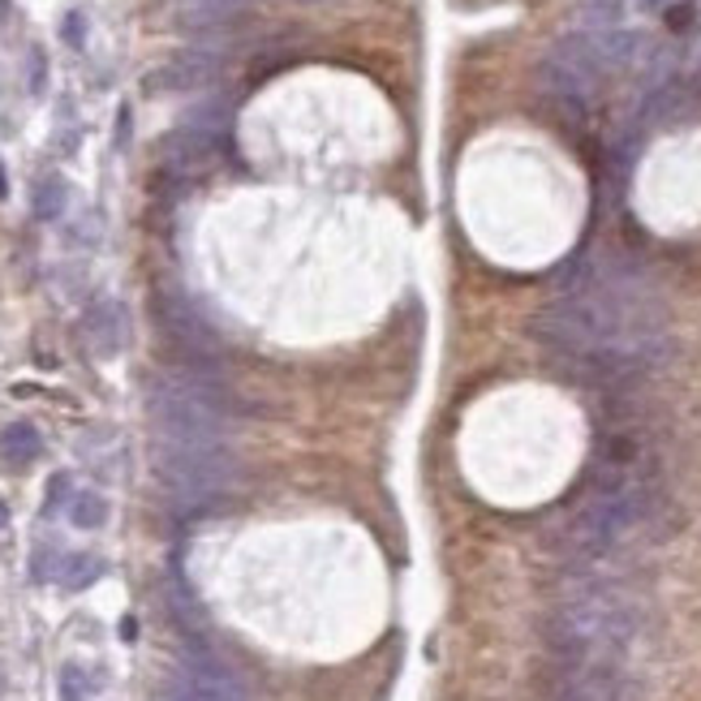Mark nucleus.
<instances>
[{"mask_svg": "<svg viewBox=\"0 0 701 701\" xmlns=\"http://www.w3.org/2000/svg\"><path fill=\"white\" fill-rule=\"evenodd\" d=\"M538 336L572 361L620 370L654 349L658 314L637 276L620 267H594L543 310Z\"/></svg>", "mask_w": 701, "mask_h": 701, "instance_id": "f257e3e1", "label": "nucleus"}, {"mask_svg": "<svg viewBox=\"0 0 701 701\" xmlns=\"http://www.w3.org/2000/svg\"><path fill=\"white\" fill-rule=\"evenodd\" d=\"M607 74H615V69L607 65L602 44L590 35V31H577V35H564V40L543 56L538 82H543L547 100L559 103L564 112L586 116V108L594 103Z\"/></svg>", "mask_w": 701, "mask_h": 701, "instance_id": "f03ea898", "label": "nucleus"}, {"mask_svg": "<svg viewBox=\"0 0 701 701\" xmlns=\"http://www.w3.org/2000/svg\"><path fill=\"white\" fill-rule=\"evenodd\" d=\"M168 689H177L186 701H251L242 676L220 654L202 650V646H186L181 667H177Z\"/></svg>", "mask_w": 701, "mask_h": 701, "instance_id": "7ed1b4c3", "label": "nucleus"}, {"mask_svg": "<svg viewBox=\"0 0 701 701\" xmlns=\"http://www.w3.org/2000/svg\"><path fill=\"white\" fill-rule=\"evenodd\" d=\"M220 134H211V130H199V125H177L164 143H159V164H164V173L168 177H177V181H190V177H199L207 173L215 159H220Z\"/></svg>", "mask_w": 701, "mask_h": 701, "instance_id": "20e7f679", "label": "nucleus"}, {"mask_svg": "<svg viewBox=\"0 0 701 701\" xmlns=\"http://www.w3.org/2000/svg\"><path fill=\"white\" fill-rule=\"evenodd\" d=\"M220 78V56L215 52H177L159 69L147 74V96H168V91H202Z\"/></svg>", "mask_w": 701, "mask_h": 701, "instance_id": "39448f33", "label": "nucleus"}, {"mask_svg": "<svg viewBox=\"0 0 701 701\" xmlns=\"http://www.w3.org/2000/svg\"><path fill=\"white\" fill-rule=\"evenodd\" d=\"M87 341L100 357H116L125 349V332H130V319H125V305L121 301H96L87 310Z\"/></svg>", "mask_w": 701, "mask_h": 701, "instance_id": "423d86ee", "label": "nucleus"}, {"mask_svg": "<svg viewBox=\"0 0 701 701\" xmlns=\"http://www.w3.org/2000/svg\"><path fill=\"white\" fill-rule=\"evenodd\" d=\"M44 456V435L31 422H13L0 431V465L9 469H31Z\"/></svg>", "mask_w": 701, "mask_h": 701, "instance_id": "0eeeda50", "label": "nucleus"}, {"mask_svg": "<svg viewBox=\"0 0 701 701\" xmlns=\"http://www.w3.org/2000/svg\"><path fill=\"white\" fill-rule=\"evenodd\" d=\"M65 202H69V186H65V177H44L40 186H35V199H31V207H35V220H44V224H52V220H60L65 215Z\"/></svg>", "mask_w": 701, "mask_h": 701, "instance_id": "6e6552de", "label": "nucleus"}, {"mask_svg": "<svg viewBox=\"0 0 701 701\" xmlns=\"http://www.w3.org/2000/svg\"><path fill=\"white\" fill-rule=\"evenodd\" d=\"M103 577V559L100 555H69L60 559V586L65 590H87Z\"/></svg>", "mask_w": 701, "mask_h": 701, "instance_id": "1a4fd4ad", "label": "nucleus"}, {"mask_svg": "<svg viewBox=\"0 0 701 701\" xmlns=\"http://www.w3.org/2000/svg\"><path fill=\"white\" fill-rule=\"evenodd\" d=\"M69 521H74L78 530H100L103 521H108V503H103V496H96V491H78V496L69 500Z\"/></svg>", "mask_w": 701, "mask_h": 701, "instance_id": "9d476101", "label": "nucleus"}, {"mask_svg": "<svg viewBox=\"0 0 701 701\" xmlns=\"http://www.w3.org/2000/svg\"><path fill=\"white\" fill-rule=\"evenodd\" d=\"M60 40H65L69 48H82V44H87V13H82V9H69V13H65Z\"/></svg>", "mask_w": 701, "mask_h": 701, "instance_id": "9b49d317", "label": "nucleus"}, {"mask_svg": "<svg viewBox=\"0 0 701 701\" xmlns=\"http://www.w3.org/2000/svg\"><path fill=\"white\" fill-rule=\"evenodd\" d=\"M60 701H87L82 698V676H78V667H65V671H60Z\"/></svg>", "mask_w": 701, "mask_h": 701, "instance_id": "f8f14e48", "label": "nucleus"}, {"mask_svg": "<svg viewBox=\"0 0 701 701\" xmlns=\"http://www.w3.org/2000/svg\"><path fill=\"white\" fill-rule=\"evenodd\" d=\"M130 134H134V112H130V103H121V112H116V151L130 147Z\"/></svg>", "mask_w": 701, "mask_h": 701, "instance_id": "ddd939ff", "label": "nucleus"}, {"mask_svg": "<svg viewBox=\"0 0 701 701\" xmlns=\"http://www.w3.org/2000/svg\"><path fill=\"white\" fill-rule=\"evenodd\" d=\"M65 496H69V478L65 474H56L48 482V500H44V512H56L60 503H65Z\"/></svg>", "mask_w": 701, "mask_h": 701, "instance_id": "4468645a", "label": "nucleus"}, {"mask_svg": "<svg viewBox=\"0 0 701 701\" xmlns=\"http://www.w3.org/2000/svg\"><path fill=\"white\" fill-rule=\"evenodd\" d=\"M44 82H48V60H44V52L35 48L31 52V91H44Z\"/></svg>", "mask_w": 701, "mask_h": 701, "instance_id": "2eb2a0df", "label": "nucleus"}, {"mask_svg": "<svg viewBox=\"0 0 701 701\" xmlns=\"http://www.w3.org/2000/svg\"><path fill=\"white\" fill-rule=\"evenodd\" d=\"M155 701H186V698H181L177 689H164V693H159V698H155Z\"/></svg>", "mask_w": 701, "mask_h": 701, "instance_id": "dca6fc26", "label": "nucleus"}, {"mask_svg": "<svg viewBox=\"0 0 701 701\" xmlns=\"http://www.w3.org/2000/svg\"><path fill=\"white\" fill-rule=\"evenodd\" d=\"M0 199H9V177H4V164H0Z\"/></svg>", "mask_w": 701, "mask_h": 701, "instance_id": "f3484780", "label": "nucleus"}, {"mask_svg": "<svg viewBox=\"0 0 701 701\" xmlns=\"http://www.w3.org/2000/svg\"><path fill=\"white\" fill-rule=\"evenodd\" d=\"M9 525V508H4V500H0V530Z\"/></svg>", "mask_w": 701, "mask_h": 701, "instance_id": "a211bd4d", "label": "nucleus"}, {"mask_svg": "<svg viewBox=\"0 0 701 701\" xmlns=\"http://www.w3.org/2000/svg\"><path fill=\"white\" fill-rule=\"evenodd\" d=\"M4 13H9V0H0V22H4Z\"/></svg>", "mask_w": 701, "mask_h": 701, "instance_id": "6ab92c4d", "label": "nucleus"}, {"mask_svg": "<svg viewBox=\"0 0 701 701\" xmlns=\"http://www.w3.org/2000/svg\"><path fill=\"white\" fill-rule=\"evenodd\" d=\"M642 4H650V9H658V4H667V0H642Z\"/></svg>", "mask_w": 701, "mask_h": 701, "instance_id": "aec40b11", "label": "nucleus"}, {"mask_svg": "<svg viewBox=\"0 0 701 701\" xmlns=\"http://www.w3.org/2000/svg\"><path fill=\"white\" fill-rule=\"evenodd\" d=\"M0 689H4V676H0Z\"/></svg>", "mask_w": 701, "mask_h": 701, "instance_id": "412c9836", "label": "nucleus"}]
</instances>
